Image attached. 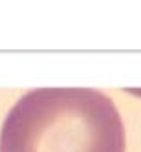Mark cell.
I'll use <instances>...</instances> for the list:
<instances>
[{"label":"cell","mask_w":141,"mask_h":152,"mask_svg":"<svg viewBox=\"0 0 141 152\" xmlns=\"http://www.w3.org/2000/svg\"><path fill=\"white\" fill-rule=\"evenodd\" d=\"M121 114L94 88H37L7 112L0 152H125Z\"/></svg>","instance_id":"1"}]
</instances>
